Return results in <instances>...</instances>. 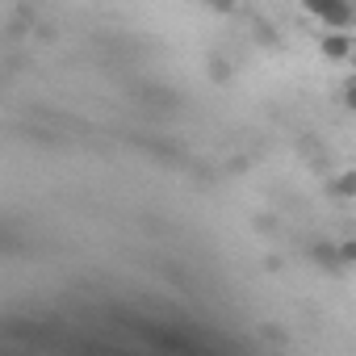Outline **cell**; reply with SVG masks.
Returning a JSON list of instances; mask_svg holds the SVG:
<instances>
[{
  "label": "cell",
  "mask_w": 356,
  "mask_h": 356,
  "mask_svg": "<svg viewBox=\"0 0 356 356\" xmlns=\"http://www.w3.org/2000/svg\"><path fill=\"white\" fill-rule=\"evenodd\" d=\"M352 51H356V47H352V38H348L343 30H331V34L323 38V55H327L331 63H335V59H352Z\"/></svg>",
  "instance_id": "7a4b0ae2"
},
{
  "label": "cell",
  "mask_w": 356,
  "mask_h": 356,
  "mask_svg": "<svg viewBox=\"0 0 356 356\" xmlns=\"http://www.w3.org/2000/svg\"><path fill=\"white\" fill-rule=\"evenodd\" d=\"M310 256H314V264H323V268H335V264H339V248H331V243H318Z\"/></svg>",
  "instance_id": "277c9868"
},
{
  "label": "cell",
  "mask_w": 356,
  "mask_h": 356,
  "mask_svg": "<svg viewBox=\"0 0 356 356\" xmlns=\"http://www.w3.org/2000/svg\"><path fill=\"white\" fill-rule=\"evenodd\" d=\"M210 5H214L218 13H231V9H235V0H210Z\"/></svg>",
  "instance_id": "52a82bcc"
},
{
  "label": "cell",
  "mask_w": 356,
  "mask_h": 356,
  "mask_svg": "<svg viewBox=\"0 0 356 356\" xmlns=\"http://www.w3.org/2000/svg\"><path fill=\"white\" fill-rule=\"evenodd\" d=\"M302 5H306L318 22H327L331 30H348V26H352V5H348V0H302Z\"/></svg>",
  "instance_id": "6da1fadb"
},
{
  "label": "cell",
  "mask_w": 356,
  "mask_h": 356,
  "mask_svg": "<svg viewBox=\"0 0 356 356\" xmlns=\"http://www.w3.org/2000/svg\"><path fill=\"white\" fill-rule=\"evenodd\" d=\"M327 193H331V197H356V168H348V172L331 176V185H327Z\"/></svg>",
  "instance_id": "3957f363"
},
{
  "label": "cell",
  "mask_w": 356,
  "mask_h": 356,
  "mask_svg": "<svg viewBox=\"0 0 356 356\" xmlns=\"http://www.w3.org/2000/svg\"><path fill=\"white\" fill-rule=\"evenodd\" d=\"M352 63H356V51H352Z\"/></svg>",
  "instance_id": "ba28073f"
},
{
  "label": "cell",
  "mask_w": 356,
  "mask_h": 356,
  "mask_svg": "<svg viewBox=\"0 0 356 356\" xmlns=\"http://www.w3.org/2000/svg\"><path fill=\"white\" fill-rule=\"evenodd\" d=\"M339 264H356V239L339 243Z\"/></svg>",
  "instance_id": "5b68a950"
},
{
  "label": "cell",
  "mask_w": 356,
  "mask_h": 356,
  "mask_svg": "<svg viewBox=\"0 0 356 356\" xmlns=\"http://www.w3.org/2000/svg\"><path fill=\"white\" fill-rule=\"evenodd\" d=\"M343 105H348V109L356 113V76H352V80L343 84Z\"/></svg>",
  "instance_id": "8992f818"
}]
</instances>
